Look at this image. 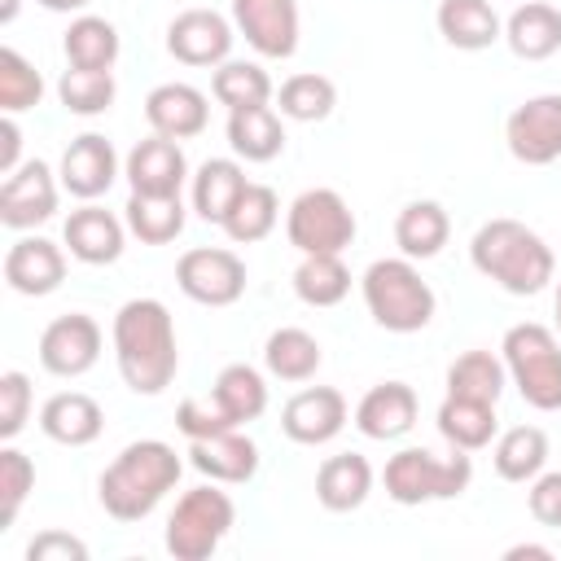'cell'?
I'll use <instances>...</instances> for the list:
<instances>
[{
  "instance_id": "10",
  "label": "cell",
  "mask_w": 561,
  "mask_h": 561,
  "mask_svg": "<svg viewBox=\"0 0 561 561\" xmlns=\"http://www.w3.org/2000/svg\"><path fill=\"white\" fill-rule=\"evenodd\" d=\"M508 153L522 167H548L561 158V92H539L504 118Z\"/></svg>"
},
{
  "instance_id": "45",
  "label": "cell",
  "mask_w": 561,
  "mask_h": 561,
  "mask_svg": "<svg viewBox=\"0 0 561 561\" xmlns=\"http://www.w3.org/2000/svg\"><path fill=\"white\" fill-rule=\"evenodd\" d=\"M175 430L193 443V438H210V434H224V430H237V425L219 412L215 399H184L175 408Z\"/></svg>"
},
{
  "instance_id": "20",
  "label": "cell",
  "mask_w": 561,
  "mask_h": 561,
  "mask_svg": "<svg viewBox=\"0 0 561 561\" xmlns=\"http://www.w3.org/2000/svg\"><path fill=\"white\" fill-rule=\"evenodd\" d=\"M421 399L408 381H377L359 403H355V430L373 443H394L416 425Z\"/></svg>"
},
{
  "instance_id": "52",
  "label": "cell",
  "mask_w": 561,
  "mask_h": 561,
  "mask_svg": "<svg viewBox=\"0 0 561 561\" xmlns=\"http://www.w3.org/2000/svg\"><path fill=\"white\" fill-rule=\"evenodd\" d=\"M552 311H557V337H561V280H557V298H552Z\"/></svg>"
},
{
  "instance_id": "39",
  "label": "cell",
  "mask_w": 561,
  "mask_h": 561,
  "mask_svg": "<svg viewBox=\"0 0 561 561\" xmlns=\"http://www.w3.org/2000/svg\"><path fill=\"white\" fill-rule=\"evenodd\" d=\"M276 219H280V197H276V188H267V184H245V193L237 197V206L228 210V219H224L219 228H224L228 241L254 245V241H263V237L276 228Z\"/></svg>"
},
{
  "instance_id": "7",
  "label": "cell",
  "mask_w": 561,
  "mask_h": 561,
  "mask_svg": "<svg viewBox=\"0 0 561 561\" xmlns=\"http://www.w3.org/2000/svg\"><path fill=\"white\" fill-rule=\"evenodd\" d=\"M232 526H237V504L228 500V491L206 482V486H193L175 500L162 543L175 561H206L228 539Z\"/></svg>"
},
{
  "instance_id": "8",
  "label": "cell",
  "mask_w": 561,
  "mask_h": 561,
  "mask_svg": "<svg viewBox=\"0 0 561 561\" xmlns=\"http://www.w3.org/2000/svg\"><path fill=\"white\" fill-rule=\"evenodd\" d=\"M285 237L298 254H342L355 241V210L337 188H307L285 210Z\"/></svg>"
},
{
  "instance_id": "50",
  "label": "cell",
  "mask_w": 561,
  "mask_h": 561,
  "mask_svg": "<svg viewBox=\"0 0 561 561\" xmlns=\"http://www.w3.org/2000/svg\"><path fill=\"white\" fill-rule=\"evenodd\" d=\"M35 4H44L48 13H79L88 0H35Z\"/></svg>"
},
{
  "instance_id": "37",
  "label": "cell",
  "mask_w": 561,
  "mask_h": 561,
  "mask_svg": "<svg viewBox=\"0 0 561 561\" xmlns=\"http://www.w3.org/2000/svg\"><path fill=\"white\" fill-rule=\"evenodd\" d=\"M333 105H337V88L329 75H316V70L289 75L276 88V114L294 118V123H324L333 114Z\"/></svg>"
},
{
  "instance_id": "30",
  "label": "cell",
  "mask_w": 561,
  "mask_h": 561,
  "mask_svg": "<svg viewBox=\"0 0 561 561\" xmlns=\"http://www.w3.org/2000/svg\"><path fill=\"white\" fill-rule=\"evenodd\" d=\"M320 364H324L320 342H316L307 329H298V324L276 329V333H267V342H263V368H267L276 381H311V377L320 373Z\"/></svg>"
},
{
  "instance_id": "41",
  "label": "cell",
  "mask_w": 561,
  "mask_h": 561,
  "mask_svg": "<svg viewBox=\"0 0 561 561\" xmlns=\"http://www.w3.org/2000/svg\"><path fill=\"white\" fill-rule=\"evenodd\" d=\"M118 96V83H114V70H79V66H66L61 79H57V101L66 105V114H79V118H96L114 105Z\"/></svg>"
},
{
  "instance_id": "18",
  "label": "cell",
  "mask_w": 561,
  "mask_h": 561,
  "mask_svg": "<svg viewBox=\"0 0 561 561\" xmlns=\"http://www.w3.org/2000/svg\"><path fill=\"white\" fill-rule=\"evenodd\" d=\"M123 175L131 184V193H149V197H171L180 193V184L188 180V158L180 149V140L167 136H145L127 149L123 158Z\"/></svg>"
},
{
  "instance_id": "36",
  "label": "cell",
  "mask_w": 561,
  "mask_h": 561,
  "mask_svg": "<svg viewBox=\"0 0 561 561\" xmlns=\"http://www.w3.org/2000/svg\"><path fill=\"white\" fill-rule=\"evenodd\" d=\"M504 386H508V368H504V359L491 355V351H465V355H456L451 368H447V394H456V399L500 403Z\"/></svg>"
},
{
  "instance_id": "12",
  "label": "cell",
  "mask_w": 561,
  "mask_h": 561,
  "mask_svg": "<svg viewBox=\"0 0 561 561\" xmlns=\"http://www.w3.org/2000/svg\"><path fill=\"white\" fill-rule=\"evenodd\" d=\"M101 346V324L83 311H66L39 333V364L53 377H83L88 368H96Z\"/></svg>"
},
{
  "instance_id": "51",
  "label": "cell",
  "mask_w": 561,
  "mask_h": 561,
  "mask_svg": "<svg viewBox=\"0 0 561 561\" xmlns=\"http://www.w3.org/2000/svg\"><path fill=\"white\" fill-rule=\"evenodd\" d=\"M18 9H22V0H4V4H0V26H9V22L18 18Z\"/></svg>"
},
{
  "instance_id": "42",
  "label": "cell",
  "mask_w": 561,
  "mask_h": 561,
  "mask_svg": "<svg viewBox=\"0 0 561 561\" xmlns=\"http://www.w3.org/2000/svg\"><path fill=\"white\" fill-rule=\"evenodd\" d=\"M39 101H44L39 70L18 48H0V110L4 114H22V110H35Z\"/></svg>"
},
{
  "instance_id": "3",
  "label": "cell",
  "mask_w": 561,
  "mask_h": 561,
  "mask_svg": "<svg viewBox=\"0 0 561 561\" xmlns=\"http://www.w3.org/2000/svg\"><path fill=\"white\" fill-rule=\"evenodd\" d=\"M469 259L486 280L517 298H535L557 280L552 245L522 219H486L469 241Z\"/></svg>"
},
{
  "instance_id": "34",
  "label": "cell",
  "mask_w": 561,
  "mask_h": 561,
  "mask_svg": "<svg viewBox=\"0 0 561 561\" xmlns=\"http://www.w3.org/2000/svg\"><path fill=\"white\" fill-rule=\"evenodd\" d=\"M491 465L504 482H530L543 473L548 465V434L539 425H513L504 434H495L491 447Z\"/></svg>"
},
{
  "instance_id": "23",
  "label": "cell",
  "mask_w": 561,
  "mask_h": 561,
  "mask_svg": "<svg viewBox=\"0 0 561 561\" xmlns=\"http://www.w3.org/2000/svg\"><path fill=\"white\" fill-rule=\"evenodd\" d=\"M39 430L44 438L61 443V447H88L101 438L105 430V412L92 394L83 390H57L53 399H44L39 408Z\"/></svg>"
},
{
  "instance_id": "32",
  "label": "cell",
  "mask_w": 561,
  "mask_h": 561,
  "mask_svg": "<svg viewBox=\"0 0 561 561\" xmlns=\"http://www.w3.org/2000/svg\"><path fill=\"white\" fill-rule=\"evenodd\" d=\"M210 399L241 430V425H250V421H259L267 412V381L250 364H228V368H219V377L210 386Z\"/></svg>"
},
{
  "instance_id": "24",
  "label": "cell",
  "mask_w": 561,
  "mask_h": 561,
  "mask_svg": "<svg viewBox=\"0 0 561 561\" xmlns=\"http://www.w3.org/2000/svg\"><path fill=\"white\" fill-rule=\"evenodd\" d=\"M504 44L522 61H548L561 53V9L548 0H526L504 22Z\"/></svg>"
},
{
  "instance_id": "46",
  "label": "cell",
  "mask_w": 561,
  "mask_h": 561,
  "mask_svg": "<svg viewBox=\"0 0 561 561\" xmlns=\"http://www.w3.org/2000/svg\"><path fill=\"white\" fill-rule=\"evenodd\" d=\"M526 504H530V517H535L539 526L561 530V469H557V473H539V478H530V495H526Z\"/></svg>"
},
{
  "instance_id": "40",
  "label": "cell",
  "mask_w": 561,
  "mask_h": 561,
  "mask_svg": "<svg viewBox=\"0 0 561 561\" xmlns=\"http://www.w3.org/2000/svg\"><path fill=\"white\" fill-rule=\"evenodd\" d=\"M210 92H215V101H219V105H228V110L267 105V101L276 96L272 75H267L259 61H224V66H215Z\"/></svg>"
},
{
  "instance_id": "14",
  "label": "cell",
  "mask_w": 561,
  "mask_h": 561,
  "mask_svg": "<svg viewBox=\"0 0 561 561\" xmlns=\"http://www.w3.org/2000/svg\"><path fill=\"white\" fill-rule=\"evenodd\" d=\"M346 394L333 390V386H307L298 394L285 399L280 408V430L289 443H302V447H320V443H333L342 430H346Z\"/></svg>"
},
{
  "instance_id": "47",
  "label": "cell",
  "mask_w": 561,
  "mask_h": 561,
  "mask_svg": "<svg viewBox=\"0 0 561 561\" xmlns=\"http://www.w3.org/2000/svg\"><path fill=\"white\" fill-rule=\"evenodd\" d=\"M26 561H88V543L66 530H39L26 543Z\"/></svg>"
},
{
  "instance_id": "15",
  "label": "cell",
  "mask_w": 561,
  "mask_h": 561,
  "mask_svg": "<svg viewBox=\"0 0 561 561\" xmlns=\"http://www.w3.org/2000/svg\"><path fill=\"white\" fill-rule=\"evenodd\" d=\"M232 26L259 57L285 61L298 53V4L294 0H232Z\"/></svg>"
},
{
  "instance_id": "44",
  "label": "cell",
  "mask_w": 561,
  "mask_h": 561,
  "mask_svg": "<svg viewBox=\"0 0 561 561\" xmlns=\"http://www.w3.org/2000/svg\"><path fill=\"white\" fill-rule=\"evenodd\" d=\"M31 408H35L31 377L22 368H4L0 373V443H13L26 430Z\"/></svg>"
},
{
  "instance_id": "19",
  "label": "cell",
  "mask_w": 561,
  "mask_h": 561,
  "mask_svg": "<svg viewBox=\"0 0 561 561\" xmlns=\"http://www.w3.org/2000/svg\"><path fill=\"white\" fill-rule=\"evenodd\" d=\"M123 241H127V224L105 210V206H79L66 215L61 224V245L70 250V259L88 263V267H105V263H118L123 254Z\"/></svg>"
},
{
  "instance_id": "49",
  "label": "cell",
  "mask_w": 561,
  "mask_h": 561,
  "mask_svg": "<svg viewBox=\"0 0 561 561\" xmlns=\"http://www.w3.org/2000/svg\"><path fill=\"white\" fill-rule=\"evenodd\" d=\"M552 561V548H543V543H513L508 552H504V561Z\"/></svg>"
},
{
  "instance_id": "31",
  "label": "cell",
  "mask_w": 561,
  "mask_h": 561,
  "mask_svg": "<svg viewBox=\"0 0 561 561\" xmlns=\"http://www.w3.org/2000/svg\"><path fill=\"white\" fill-rule=\"evenodd\" d=\"M184 219H188V210H184L180 193H171V197L131 193L127 206H123V224H127V232L140 245H167V241H175L184 232Z\"/></svg>"
},
{
  "instance_id": "13",
  "label": "cell",
  "mask_w": 561,
  "mask_h": 561,
  "mask_svg": "<svg viewBox=\"0 0 561 561\" xmlns=\"http://www.w3.org/2000/svg\"><path fill=\"white\" fill-rule=\"evenodd\" d=\"M237 26L215 9H184L167 26V53L180 66H224L232 53Z\"/></svg>"
},
{
  "instance_id": "1",
  "label": "cell",
  "mask_w": 561,
  "mask_h": 561,
  "mask_svg": "<svg viewBox=\"0 0 561 561\" xmlns=\"http://www.w3.org/2000/svg\"><path fill=\"white\" fill-rule=\"evenodd\" d=\"M114 359H118V377L131 394H162L175 373H180V342H175V320L167 311V302L158 298H131L118 307L114 316Z\"/></svg>"
},
{
  "instance_id": "48",
  "label": "cell",
  "mask_w": 561,
  "mask_h": 561,
  "mask_svg": "<svg viewBox=\"0 0 561 561\" xmlns=\"http://www.w3.org/2000/svg\"><path fill=\"white\" fill-rule=\"evenodd\" d=\"M22 167V127L13 114L0 118V175H13Z\"/></svg>"
},
{
  "instance_id": "43",
  "label": "cell",
  "mask_w": 561,
  "mask_h": 561,
  "mask_svg": "<svg viewBox=\"0 0 561 561\" xmlns=\"http://www.w3.org/2000/svg\"><path fill=\"white\" fill-rule=\"evenodd\" d=\"M35 491V465L26 451H18L13 443L0 447V530H9L26 504V495Z\"/></svg>"
},
{
  "instance_id": "16",
  "label": "cell",
  "mask_w": 561,
  "mask_h": 561,
  "mask_svg": "<svg viewBox=\"0 0 561 561\" xmlns=\"http://www.w3.org/2000/svg\"><path fill=\"white\" fill-rule=\"evenodd\" d=\"M4 285L22 298H48L66 280V250L48 237H18L4 250Z\"/></svg>"
},
{
  "instance_id": "26",
  "label": "cell",
  "mask_w": 561,
  "mask_h": 561,
  "mask_svg": "<svg viewBox=\"0 0 561 561\" xmlns=\"http://www.w3.org/2000/svg\"><path fill=\"white\" fill-rule=\"evenodd\" d=\"M373 491V465L359 451H337L316 469V500L329 513H355Z\"/></svg>"
},
{
  "instance_id": "22",
  "label": "cell",
  "mask_w": 561,
  "mask_h": 561,
  "mask_svg": "<svg viewBox=\"0 0 561 561\" xmlns=\"http://www.w3.org/2000/svg\"><path fill=\"white\" fill-rule=\"evenodd\" d=\"M188 465L210 482L241 486L259 473V447H254L250 434L224 430V434H210V438H193L188 443Z\"/></svg>"
},
{
  "instance_id": "29",
  "label": "cell",
  "mask_w": 561,
  "mask_h": 561,
  "mask_svg": "<svg viewBox=\"0 0 561 561\" xmlns=\"http://www.w3.org/2000/svg\"><path fill=\"white\" fill-rule=\"evenodd\" d=\"M447 237H451V219H447V210L438 206V202H408L403 210H399V219H394V245H399V254L403 259H434L443 245H447Z\"/></svg>"
},
{
  "instance_id": "5",
  "label": "cell",
  "mask_w": 561,
  "mask_h": 561,
  "mask_svg": "<svg viewBox=\"0 0 561 561\" xmlns=\"http://www.w3.org/2000/svg\"><path fill=\"white\" fill-rule=\"evenodd\" d=\"M469 482H473V460L460 447H451V456H434L425 447H403L381 469L386 495L403 508L434 504V500H456V495H465Z\"/></svg>"
},
{
  "instance_id": "11",
  "label": "cell",
  "mask_w": 561,
  "mask_h": 561,
  "mask_svg": "<svg viewBox=\"0 0 561 561\" xmlns=\"http://www.w3.org/2000/svg\"><path fill=\"white\" fill-rule=\"evenodd\" d=\"M57 197H61V175H53L48 162L26 158L0 184V224L13 228V232H26L35 224H48L57 215Z\"/></svg>"
},
{
  "instance_id": "2",
  "label": "cell",
  "mask_w": 561,
  "mask_h": 561,
  "mask_svg": "<svg viewBox=\"0 0 561 561\" xmlns=\"http://www.w3.org/2000/svg\"><path fill=\"white\" fill-rule=\"evenodd\" d=\"M184 473V460L175 456L171 443L162 438H140V443H127L101 473L96 482V495H101V508L114 517V522H140L149 517L180 482Z\"/></svg>"
},
{
  "instance_id": "4",
  "label": "cell",
  "mask_w": 561,
  "mask_h": 561,
  "mask_svg": "<svg viewBox=\"0 0 561 561\" xmlns=\"http://www.w3.org/2000/svg\"><path fill=\"white\" fill-rule=\"evenodd\" d=\"M359 289H364V307L368 316L386 329V333H421L430 320H434V289L430 280L416 272L412 259H377L368 263V272L359 276Z\"/></svg>"
},
{
  "instance_id": "6",
  "label": "cell",
  "mask_w": 561,
  "mask_h": 561,
  "mask_svg": "<svg viewBox=\"0 0 561 561\" xmlns=\"http://www.w3.org/2000/svg\"><path fill=\"white\" fill-rule=\"evenodd\" d=\"M500 359L535 412H561V337L548 324H513L500 342Z\"/></svg>"
},
{
  "instance_id": "25",
  "label": "cell",
  "mask_w": 561,
  "mask_h": 561,
  "mask_svg": "<svg viewBox=\"0 0 561 561\" xmlns=\"http://www.w3.org/2000/svg\"><path fill=\"white\" fill-rule=\"evenodd\" d=\"M438 35L460 53H482L495 39H504V22L491 9V0H438Z\"/></svg>"
},
{
  "instance_id": "9",
  "label": "cell",
  "mask_w": 561,
  "mask_h": 561,
  "mask_svg": "<svg viewBox=\"0 0 561 561\" xmlns=\"http://www.w3.org/2000/svg\"><path fill=\"white\" fill-rule=\"evenodd\" d=\"M175 285L202 307H232L245 294V263L224 245H197L180 254Z\"/></svg>"
},
{
  "instance_id": "27",
  "label": "cell",
  "mask_w": 561,
  "mask_h": 561,
  "mask_svg": "<svg viewBox=\"0 0 561 561\" xmlns=\"http://www.w3.org/2000/svg\"><path fill=\"white\" fill-rule=\"evenodd\" d=\"M228 145L245 162H272L285 149V123L272 105L228 110Z\"/></svg>"
},
{
  "instance_id": "35",
  "label": "cell",
  "mask_w": 561,
  "mask_h": 561,
  "mask_svg": "<svg viewBox=\"0 0 561 561\" xmlns=\"http://www.w3.org/2000/svg\"><path fill=\"white\" fill-rule=\"evenodd\" d=\"M61 53L79 70H114V61H118V31H114V22H105L96 13H79L66 26V35H61Z\"/></svg>"
},
{
  "instance_id": "33",
  "label": "cell",
  "mask_w": 561,
  "mask_h": 561,
  "mask_svg": "<svg viewBox=\"0 0 561 561\" xmlns=\"http://www.w3.org/2000/svg\"><path fill=\"white\" fill-rule=\"evenodd\" d=\"M438 434L451 443V447H460V451H482V447H491L495 443V430H500V421H495V403H478V399H456V394H447L443 403H438Z\"/></svg>"
},
{
  "instance_id": "17",
  "label": "cell",
  "mask_w": 561,
  "mask_h": 561,
  "mask_svg": "<svg viewBox=\"0 0 561 561\" xmlns=\"http://www.w3.org/2000/svg\"><path fill=\"white\" fill-rule=\"evenodd\" d=\"M118 167H123V162H118L114 145H110L101 131H83V136H75V140L66 145L57 175H61V188H66L70 197L96 202V197L110 193V184L118 180Z\"/></svg>"
},
{
  "instance_id": "38",
  "label": "cell",
  "mask_w": 561,
  "mask_h": 561,
  "mask_svg": "<svg viewBox=\"0 0 561 561\" xmlns=\"http://www.w3.org/2000/svg\"><path fill=\"white\" fill-rule=\"evenodd\" d=\"M294 294L307 307H337L351 294V267L342 254H302L294 267Z\"/></svg>"
},
{
  "instance_id": "21",
  "label": "cell",
  "mask_w": 561,
  "mask_h": 561,
  "mask_svg": "<svg viewBox=\"0 0 561 561\" xmlns=\"http://www.w3.org/2000/svg\"><path fill=\"white\" fill-rule=\"evenodd\" d=\"M145 123L167 140H193L210 123L206 92L193 83H158L145 96Z\"/></svg>"
},
{
  "instance_id": "28",
  "label": "cell",
  "mask_w": 561,
  "mask_h": 561,
  "mask_svg": "<svg viewBox=\"0 0 561 561\" xmlns=\"http://www.w3.org/2000/svg\"><path fill=\"white\" fill-rule=\"evenodd\" d=\"M245 184L250 180H245L237 158H206L197 167V175H193V210H197V219L224 224L228 210L237 206V197L245 193Z\"/></svg>"
}]
</instances>
